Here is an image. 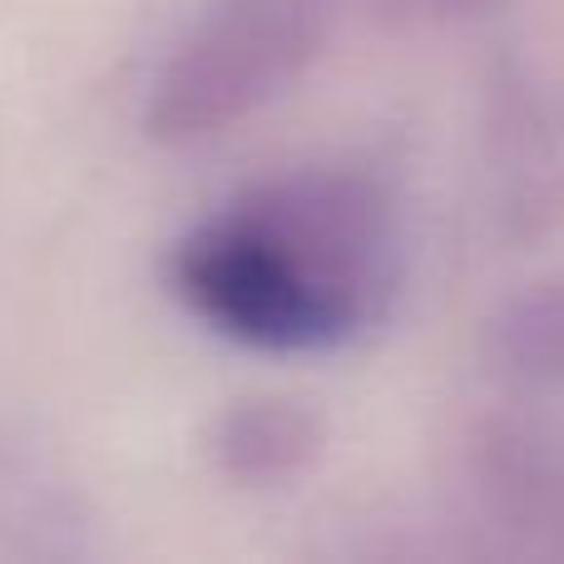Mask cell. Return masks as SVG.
Listing matches in <instances>:
<instances>
[{"label": "cell", "instance_id": "cell-4", "mask_svg": "<svg viewBox=\"0 0 564 564\" xmlns=\"http://www.w3.org/2000/svg\"><path fill=\"white\" fill-rule=\"evenodd\" d=\"M476 490L510 530L564 535V441L540 426H486L470 446Z\"/></svg>", "mask_w": 564, "mask_h": 564}, {"label": "cell", "instance_id": "cell-3", "mask_svg": "<svg viewBox=\"0 0 564 564\" xmlns=\"http://www.w3.org/2000/svg\"><path fill=\"white\" fill-rule=\"evenodd\" d=\"M327 426L297 397H248L234 401L208 431V456L234 486L278 490L302 480L322 460Z\"/></svg>", "mask_w": 564, "mask_h": 564}, {"label": "cell", "instance_id": "cell-1", "mask_svg": "<svg viewBox=\"0 0 564 564\" xmlns=\"http://www.w3.org/2000/svg\"><path fill=\"white\" fill-rule=\"evenodd\" d=\"M406 248L391 198L351 169L248 188L174 253V288L214 332L258 351H337L391 312Z\"/></svg>", "mask_w": 564, "mask_h": 564}, {"label": "cell", "instance_id": "cell-2", "mask_svg": "<svg viewBox=\"0 0 564 564\" xmlns=\"http://www.w3.org/2000/svg\"><path fill=\"white\" fill-rule=\"evenodd\" d=\"M337 0H214L159 69L144 129L159 144H204L278 99L322 50Z\"/></svg>", "mask_w": 564, "mask_h": 564}, {"label": "cell", "instance_id": "cell-6", "mask_svg": "<svg viewBox=\"0 0 564 564\" xmlns=\"http://www.w3.org/2000/svg\"><path fill=\"white\" fill-rule=\"evenodd\" d=\"M510 0H397V10L416 20H436V25H470V20L500 15Z\"/></svg>", "mask_w": 564, "mask_h": 564}, {"label": "cell", "instance_id": "cell-5", "mask_svg": "<svg viewBox=\"0 0 564 564\" xmlns=\"http://www.w3.org/2000/svg\"><path fill=\"white\" fill-rule=\"evenodd\" d=\"M486 361L506 387L564 397V273L525 282L490 312Z\"/></svg>", "mask_w": 564, "mask_h": 564}]
</instances>
